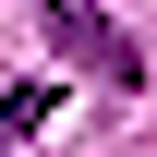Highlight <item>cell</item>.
I'll use <instances>...</instances> for the list:
<instances>
[{
  "mask_svg": "<svg viewBox=\"0 0 157 157\" xmlns=\"http://www.w3.org/2000/svg\"><path fill=\"white\" fill-rule=\"evenodd\" d=\"M36 12H48V36H60V60H85V73H97V85H121V97L145 85V60H133V36H121V24L97 12V0H36Z\"/></svg>",
  "mask_w": 157,
  "mask_h": 157,
  "instance_id": "1",
  "label": "cell"
},
{
  "mask_svg": "<svg viewBox=\"0 0 157 157\" xmlns=\"http://www.w3.org/2000/svg\"><path fill=\"white\" fill-rule=\"evenodd\" d=\"M36 121H48V85H12V97H0V145H24Z\"/></svg>",
  "mask_w": 157,
  "mask_h": 157,
  "instance_id": "2",
  "label": "cell"
}]
</instances>
